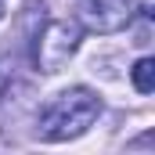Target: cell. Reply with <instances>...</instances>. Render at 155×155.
Wrapping results in <instances>:
<instances>
[{
	"label": "cell",
	"mask_w": 155,
	"mask_h": 155,
	"mask_svg": "<svg viewBox=\"0 0 155 155\" xmlns=\"http://www.w3.org/2000/svg\"><path fill=\"white\" fill-rule=\"evenodd\" d=\"M4 11H7V7H4V4H0V18H4Z\"/></svg>",
	"instance_id": "5"
},
{
	"label": "cell",
	"mask_w": 155,
	"mask_h": 155,
	"mask_svg": "<svg viewBox=\"0 0 155 155\" xmlns=\"http://www.w3.org/2000/svg\"><path fill=\"white\" fill-rule=\"evenodd\" d=\"M76 47H79V29L72 22H51L36 40V65L43 72H58L72 58Z\"/></svg>",
	"instance_id": "2"
},
{
	"label": "cell",
	"mask_w": 155,
	"mask_h": 155,
	"mask_svg": "<svg viewBox=\"0 0 155 155\" xmlns=\"http://www.w3.org/2000/svg\"><path fill=\"white\" fill-rule=\"evenodd\" d=\"M130 76H134V87H137L141 94H152V90H155V61H152V58H141V61L134 65Z\"/></svg>",
	"instance_id": "4"
},
{
	"label": "cell",
	"mask_w": 155,
	"mask_h": 155,
	"mask_svg": "<svg viewBox=\"0 0 155 155\" xmlns=\"http://www.w3.org/2000/svg\"><path fill=\"white\" fill-rule=\"evenodd\" d=\"M101 112V97L87 87H72L65 94H58L43 116H40V137L43 141H69V137H79Z\"/></svg>",
	"instance_id": "1"
},
{
	"label": "cell",
	"mask_w": 155,
	"mask_h": 155,
	"mask_svg": "<svg viewBox=\"0 0 155 155\" xmlns=\"http://www.w3.org/2000/svg\"><path fill=\"white\" fill-rule=\"evenodd\" d=\"M83 22L97 33H116L130 22V0H83Z\"/></svg>",
	"instance_id": "3"
}]
</instances>
